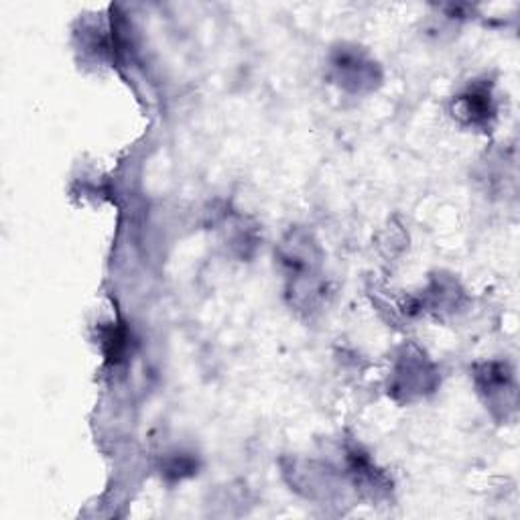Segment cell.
Here are the masks:
<instances>
[{
  "instance_id": "obj_2",
  "label": "cell",
  "mask_w": 520,
  "mask_h": 520,
  "mask_svg": "<svg viewBox=\"0 0 520 520\" xmlns=\"http://www.w3.org/2000/svg\"><path fill=\"white\" fill-rule=\"evenodd\" d=\"M478 378V388L480 393L486 395L490 405H506L508 397L514 399V380H512V372L508 370L506 364L500 362H492V364H484L482 370H478L476 374Z\"/></svg>"
},
{
  "instance_id": "obj_4",
  "label": "cell",
  "mask_w": 520,
  "mask_h": 520,
  "mask_svg": "<svg viewBox=\"0 0 520 520\" xmlns=\"http://www.w3.org/2000/svg\"><path fill=\"white\" fill-rule=\"evenodd\" d=\"M455 114L474 126L488 124V120L494 116L490 88L486 84L470 86L462 96L455 98Z\"/></svg>"
},
{
  "instance_id": "obj_1",
  "label": "cell",
  "mask_w": 520,
  "mask_h": 520,
  "mask_svg": "<svg viewBox=\"0 0 520 520\" xmlns=\"http://www.w3.org/2000/svg\"><path fill=\"white\" fill-rule=\"evenodd\" d=\"M332 65L340 86H344L346 90L364 92L374 88V82H378L376 63L366 59V55L360 53L356 47L338 49Z\"/></svg>"
},
{
  "instance_id": "obj_3",
  "label": "cell",
  "mask_w": 520,
  "mask_h": 520,
  "mask_svg": "<svg viewBox=\"0 0 520 520\" xmlns=\"http://www.w3.org/2000/svg\"><path fill=\"white\" fill-rule=\"evenodd\" d=\"M395 380V390L397 393H405L407 399L415 393H425V390H431L435 386V374L427 368L421 354H407L395 372Z\"/></svg>"
},
{
  "instance_id": "obj_5",
  "label": "cell",
  "mask_w": 520,
  "mask_h": 520,
  "mask_svg": "<svg viewBox=\"0 0 520 520\" xmlns=\"http://www.w3.org/2000/svg\"><path fill=\"white\" fill-rule=\"evenodd\" d=\"M195 472V462L191 458H187V455H179V458H173L169 462V466L165 468V474H171L173 478H183V476H189Z\"/></svg>"
}]
</instances>
